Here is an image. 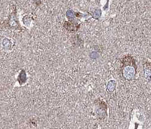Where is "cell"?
<instances>
[{
  "instance_id": "cell-1",
  "label": "cell",
  "mask_w": 151,
  "mask_h": 129,
  "mask_svg": "<svg viewBox=\"0 0 151 129\" xmlns=\"http://www.w3.org/2000/svg\"><path fill=\"white\" fill-rule=\"evenodd\" d=\"M122 74L123 76L128 80H132L134 79L137 71V67L135 64V60L131 56L125 57L122 60Z\"/></svg>"
},
{
  "instance_id": "cell-2",
  "label": "cell",
  "mask_w": 151,
  "mask_h": 129,
  "mask_svg": "<svg viewBox=\"0 0 151 129\" xmlns=\"http://www.w3.org/2000/svg\"><path fill=\"white\" fill-rule=\"evenodd\" d=\"M64 27L70 32H75L76 31L79 27V25L76 23L73 22L72 21H67L64 23Z\"/></svg>"
},
{
  "instance_id": "cell-3",
  "label": "cell",
  "mask_w": 151,
  "mask_h": 129,
  "mask_svg": "<svg viewBox=\"0 0 151 129\" xmlns=\"http://www.w3.org/2000/svg\"><path fill=\"white\" fill-rule=\"evenodd\" d=\"M18 82L21 85H23L24 83H25L27 82V74L25 71L22 70L20 72V75L18 76Z\"/></svg>"
},
{
  "instance_id": "cell-4",
  "label": "cell",
  "mask_w": 151,
  "mask_h": 129,
  "mask_svg": "<svg viewBox=\"0 0 151 129\" xmlns=\"http://www.w3.org/2000/svg\"><path fill=\"white\" fill-rule=\"evenodd\" d=\"M2 46L6 50H9V49L10 50L11 48H12V43H11L10 40L7 38H5V39L2 41Z\"/></svg>"
},
{
  "instance_id": "cell-5",
  "label": "cell",
  "mask_w": 151,
  "mask_h": 129,
  "mask_svg": "<svg viewBox=\"0 0 151 129\" xmlns=\"http://www.w3.org/2000/svg\"><path fill=\"white\" fill-rule=\"evenodd\" d=\"M76 16V13L73 11H72V10L67 11V17H68L69 19H73V18H74Z\"/></svg>"
},
{
  "instance_id": "cell-6",
  "label": "cell",
  "mask_w": 151,
  "mask_h": 129,
  "mask_svg": "<svg viewBox=\"0 0 151 129\" xmlns=\"http://www.w3.org/2000/svg\"><path fill=\"white\" fill-rule=\"evenodd\" d=\"M116 87V82H114V80H111V81H110L108 82V84H107V87H106V88H107V90L109 89V88H112L111 91H113L114 88H115Z\"/></svg>"
},
{
  "instance_id": "cell-7",
  "label": "cell",
  "mask_w": 151,
  "mask_h": 129,
  "mask_svg": "<svg viewBox=\"0 0 151 129\" xmlns=\"http://www.w3.org/2000/svg\"><path fill=\"white\" fill-rule=\"evenodd\" d=\"M93 14H93V17L97 18V19H98V17L101 16V10H99V9H96V10L94 11Z\"/></svg>"
}]
</instances>
